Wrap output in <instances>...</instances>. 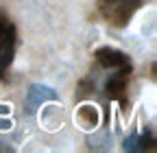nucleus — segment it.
<instances>
[{"label":"nucleus","mask_w":157,"mask_h":153,"mask_svg":"<svg viewBox=\"0 0 157 153\" xmlns=\"http://www.w3.org/2000/svg\"><path fill=\"white\" fill-rule=\"evenodd\" d=\"M96 66L105 72L103 76V92L105 96L111 101H120L124 103V92L129 85V76H131V59L118 48L103 46L94 53Z\"/></svg>","instance_id":"f257e3e1"},{"label":"nucleus","mask_w":157,"mask_h":153,"mask_svg":"<svg viewBox=\"0 0 157 153\" xmlns=\"http://www.w3.org/2000/svg\"><path fill=\"white\" fill-rule=\"evenodd\" d=\"M98 2V11L105 20L113 26H124L133 13L140 9L142 0H96Z\"/></svg>","instance_id":"f03ea898"},{"label":"nucleus","mask_w":157,"mask_h":153,"mask_svg":"<svg viewBox=\"0 0 157 153\" xmlns=\"http://www.w3.org/2000/svg\"><path fill=\"white\" fill-rule=\"evenodd\" d=\"M15 46H17V31L15 24L9 20L5 13H0V76L7 72L15 57Z\"/></svg>","instance_id":"7ed1b4c3"},{"label":"nucleus","mask_w":157,"mask_h":153,"mask_svg":"<svg viewBox=\"0 0 157 153\" xmlns=\"http://www.w3.org/2000/svg\"><path fill=\"white\" fill-rule=\"evenodd\" d=\"M57 101V92L50 85H42V83H33L26 90V96H24V112L29 116L37 114V109H42V105Z\"/></svg>","instance_id":"20e7f679"},{"label":"nucleus","mask_w":157,"mask_h":153,"mask_svg":"<svg viewBox=\"0 0 157 153\" xmlns=\"http://www.w3.org/2000/svg\"><path fill=\"white\" fill-rule=\"evenodd\" d=\"M153 144H155V138H153V133H151V131H144V133L133 131L131 136L124 140L122 149H124V151H131V153H140V151L153 149Z\"/></svg>","instance_id":"39448f33"}]
</instances>
